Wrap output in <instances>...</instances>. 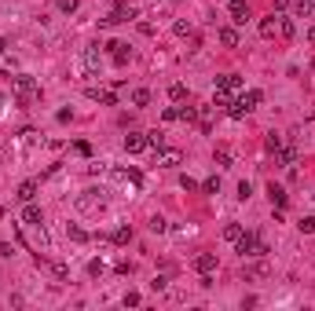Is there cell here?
<instances>
[{"mask_svg":"<svg viewBox=\"0 0 315 311\" xmlns=\"http://www.w3.org/2000/svg\"><path fill=\"white\" fill-rule=\"evenodd\" d=\"M106 52H110V59H114V66H125L128 62V44L125 41H110Z\"/></svg>","mask_w":315,"mask_h":311,"instance_id":"cell-7","label":"cell"},{"mask_svg":"<svg viewBox=\"0 0 315 311\" xmlns=\"http://www.w3.org/2000/svg\"><path fill=\"white\" fill-rule=\"evenodd\" d=\"M216 37H220V44H224V48H238V30H235V26H224Z\"/></svg>","mask_w":315,"mask_h":311,"instance_id":"cell-17","label":"cell"},{"mask_svg":"<svg viewBox=\"0 0 315 311\" xmlns=\"http://www.w3.org/2000/svg\"><path fill=\"white\" fill-rule=\"evenodd\" d=\"M66 234H70L73 242H88V231L85 227H66Z\"/></svg>","mask_w":315,"mask_h":311,"instance_id":"cell-29","label":"cell"},{"mask_svg":"<svg viewBox=\"0 0 315 311\" xmlns=\"http://www.w3.org/2000/svg\"><path fill=\"white\" fill-rule=\"evenodd\" d=\"M202 191H206V194H216L220 191V176H209V180L202 183Z\"/></svg>","mask_w":315,"mask_h":311,"instance_id":"cell-28","label":"cell"},{"mask_svg":"<svg viewBox=\"0 0 315 311\" xmlns=\"http://www.w3.org/2000/svg\"><path fill=\"white\" fill-rule=\"evenodd\" d=\"M238 234H242V223H227V227H224V238L227 242H235Z\"/></svg>","mask_w":315,"mask_h":311,"instance_id":"cell-27","label":"cell"},{"mask_svg":"<svg viewBox=\"0 0 315 311\" xmlns=\"http://www.w3.org/2000/svg\"><path fill=\"white\" fill-rule=\"evenodd\" d=\"M176 110H180V121H187V125L198 121V110H194V106H176Z\"/></svg>","mask_w":315,"mask_h":311,"instance_id":"cell-25","label":"cell"},{"mask_svg":"<svg viewBox=\"0 0 315 311\" xmlns=\"http://www.w3.org/2000/svg\"><path fill=\"white\" fill-rule=\"evenodd\" d=\"M264 147H267V150H271V154H275V150H279V147H282V136H275V132H271V136H267V139H264Z\"/></svg>","mask_w":315,"mask_h":311,"instance_id":"cell-34","label":"cell"},{"mask_svg":"<svg viewBox=\"0 0 315 311\" xmlns=\"http://www.w3.org/2000/svg\"><path fill=\"white\" fill-rule=\"evenodd\" d=\"M132 106H151V92H147V88H136L132 92Z\"/></svg>","mask_w":315,"mask_h":311,"instance_id":"cell-22","label":"cell"},{"mask_svg":"<svg viewBox=\"0 0 315 311\" xmlns=\"http://www.w3.org/2000/svg\"><path fill=\"white\" fill-rule=\"evenodd\" d=\"M132 18H140L132 4H114V11H110V18H103V26H114V22H132Z\"/></svg>","mask_w":315,"mask_h":311,"instance_id":"cell-3","label":"cell"},{"mask_svg":"<svg viewBox=\"0 0 315 311\" xmlns=\"http://www.w3.org/2000/svg\"><path fill=\"white\" fill-rule=\"evenodd\" d=\"M121 147L128 150V154H143V150H147V136H143V132H128Z\"/></svg>","mask_w":315,"mask_h":311,"instance_id":"cell-6","label":"cell"},{"mask_svg":"<svg viewBox=\"0 0 315 311\" xmlns=\"http://www.w3.org/2000/svg\"><path fill=\"white\" fill-rule=\"evenodd\" d=\"M18 202H33V198H37V180H26L22 187H18Z\"/></svg>","mask_w":315,"mask_h":311,"instance_id":"cell-18","label":"cell"},{"mask_svg":"<svg viewBox=\"0 0 315 311\" xmlns=\"http://www.w3.org/2000/svg\"><path fill=\"white\" fill-rule=\"evenodd\" d=\"M297 227H301V234H315V216H304Z\"/></svg>","mask_w":315,"mask_h":311,"instance_id":"cell-30","label":"cell"},{"mask_svg":"<svg viewBox=\"0 0 315 311\" xmlns=\"http://www.w3.org/2000/svg\"><path fill=\"white\" fill-rule=\"evenodd\" d=\"M110 238H114L117 246H125V242H132V227H117L114 234H110Z\"/></svg>","mask_w":315,"mask_h":311,"instance_id":"cell-24","label":"cell"},{"mask_svg":"<svg viewBox=\"0 0 315 311\" xmlns=\"http://www.w3.org/2000/svg\"><path fill=\"white\" fill-rule=\"evenodd\" d=\"M88 275H92V278L103 275V260H92V263H88Z\"/></svg>","mask_w":315,"mask_h":311,"instance_id":"cell-37","label":"cell"},{"mask_svg":"<svg viewBox=\"0 0 315 311\" xmlns=\"http://www.w3.org/2000/svg\"><path fill=\"white\" fill-rule=\"evenodd\" d=\"M267 198H271L275 209H286V202H290V194H286L279 183H267Z\"/></svg>","mask_w":315,"mask_h":311,"instance_id":"cell-12","label":"cell"},{"mask_svg":"<svg viewBox=\"0 0 315 311\" xmlns=\"http://www.w3.org/2000/svg\"><path fill=\"white\" fill-rule=\"evenodd\" d=\"M279 33H282V37H293V33H297V26H293V18L279 15Z\"/></svg>","mask_w":315,"mask_h":311,"instance_id":"cell-23","label":"cell"},{"mask_svg":"<svg viewBox=\"0 0 315 311\" xmlns=\"http://www.w3.org/2000/svg\"><path fill=\"white\" fill-rule=\"evenodd\" d=\"M125 180L132 183V187H140V183H143V176H140V168H125Z\"/></svg>","mask_w":315,"mask_h":311,"instance_id":"cell-31","label":"cell"},{"mask_svg":"<svg viewBox=\"0 0 315 311\" xmlns=\"http://www.w3.org/2000/svg\"><path fill=\"white\" fill-rule=\"evenodd\" d=\"M290 7V0H275V11H286Z\"/></svg>","mask_w":315,"mask_h":311,"instance_id":"cell-41","label":"cell"},{"mask_svg":"<svg viewBox=\"0 0 315 311\" xmlns=\"http://www.w3.org/2000/svg\"><path fill=\"white\" fill-rule=\"evenodd\" d=\"M216 88H224V92H238V88H242V77H238V73H224V77H216Z\"/></svg>","mask_w":315,"mask_h":311,"instance_id":"cell-14","label":"cell"},{"mask_svg":"<svg viewBox=\"0 0 315 311\" xmlns=\"http://www.w3.org/2000/svg\"><path fill=\"white\" fill-rule=\"evenodd\" d=\"M194 271H198V275H212V271H216V253H202V257H194Z\"/></svg>","mask_w":315,"mask_h":311,"instance_id":"cell-8","label":"cell"},{"mask_svg":"<svg viewBox=\"0 0 315 311\" xmlns=\"http://www.w3.org/2000/svg\"><path fill=\"white\" fill-rule=\"evenodd\" d=\"M22 223H30V227H41V223H44V212L37 209L33 202H26V209H22Z\"/></svg>","mask_w":315,"mask_h":311,"instance_id":"cell-11","label":"cell"},{"mask_svg":"<svg viewBox=\"0 0 315 311\" xmlns=\"http://www.w3.org/2000/svg\"><path fill=\"white\" fill-rule=\"evenodd\" d=\"M140 304V293H125V308H136Z\"/></svg>","mask_w":315,"mask_h":311,"instance_id":"cell-39","label":"cell"},{"mask_svg":"<svg viewBox=\"0 0 315 311\" xmlns=\"http://www.w3.org/2000/svg\"><path fill=\"white\" fill-rule=\"evenodd\" d=\"M235 253H238V257H267V246H264V242H261V234H253V231H242V234H238V238H235Z\"/></svg>","mask_w":315,"mask_h":311,"instance_id":"cell-2","label":"cell"},{"mask_svg":"<svg viewBox=\"0 0 315 311\" xmlns=\"http://www.w3.org/2000/svg\"><path fill=\"white\" fill-rule=\"evenodd\" d=\"M0 117H4V99H0Z\"/></svg>","mask_w":315,"mask_h":311,"instance_id":"cell-43","label":"cell"},{"mask_svg":"<svg viewBox=\"0 0 315 311\" xmlns=\"http://www.w3.org/2000/svg\"><path fill=\"white\" fill-rule=\"evenodd\" d=\"M180 187H183V191H202V183L191 180V176H180Z\"/></svg>","mask_w":315,"mask_h":311,"instance_id":"cell-33","label":"cell"},{"mask_svg":"<svg viewBox=\"0 0 315 311\" xmlns=\"http://www.w3.org/2000/svg\"><path fill=\"white\" fill-rule=\"evenodd\" d=\"M85 96L96 99V103H103V106H117V96H114V92H106V88H88Z\"/></svg>","mask_w":315,"mask_h":311,"instance_id":"cell-10","label":"cell"},{"mask_svg":"<svg viewBox=\"0 0 315 311\" xmlns=\"http://www.w3.org/2000/svg\"><path fill=\"white\" fill-rule=\"evenodd\" d=\"M161 117H165V121H180V110H176V106H169V110H165Z\"/></svg>","mask_w":315,"mask_h":311,"instance_id":"cell-40","label":"cell"},{"mask_svg":"<svg viewBox=\"0 0 315 311\" xmlns=\"http://www.w3.org/2000/svg\"><path fill=\"white\" fill-rule=\"evenodd\" d=\"M169 99L183 103V99H187V84H172V88H169Z\"/></svg>","mask_w":315,"mask_h":311,"instance_id":"cell-26","label":"cell"},{"mask_svg":"<svg viewBox=\"0 0 315 311\" xmlns=\"http://www.w3.org/2000/svg\"><path fill=\"white\" fill-rule=\"evenodd\" d=\"M7 52V41H4V37H0V55H4Z\"/></svg>","mask_w":315,"mask_h":311,"instance_id":"cell-42","label":"cell"},{"mask_svg":"<svg viewBox=\"0 0 315 311\" xmlns=\"http://www.w3.org/2000/svg\"><path fill=\"white\" fill-rule=\"evenodd\" d=\"M11 96H15L18 106H30L33 99H41V84L30 73H18V77H11Z\"/></svg>","mask_w":315,"mask_h":311,"instance_id":"cell-1","label":"cell"},{"mask_svg":"<svg viewBox=\"0 0 315 311\" xmlns=\"http://www.w3.org/2000/svg\"><path fill=\"white\" fill-rule=\"evenodd\" d=\"M275 33H279V11L261 18V37H275Z\"/></svg>","mask_w":315,"mask_h":311,"instance_id":"cell-16","label":"cell"},{"mask_svg":"<svg viewBox=\"0 0 315 311\" xmlns=\"http://www.w3.org/2000/svg\"><path fill=\"white\" fill-rule=\"evenodd\" d=\"M293 7H297V18H312L315 15V0H297Z\"/></svg>","mask_w":315,"mask_h":311,"instance_id":"cell-20","label":"cell"},{"mask_svg":"<svg viewBox=\"0 0 315 311\" xmlns=\"http://www.w3.org/2000/svg\"><path fill=\"white\" fill-rule=\"evenodd\" d=\"M249 194H253V183H249V180H242V183H238V198H242V202H246Z\"/></svg>","mask_w":315,"mask_h":311,"instance_id":"cell-36","label":"cell"},{"mask_svg":"<svg viewBox=\"0 0 315 311\" xmlns=\"http://www.w3.org/2000/svg\"><path fill=\"white\" fill-rule=\"evenodd\" d=\"M235 103H238V106H246V114H249V110H257V106L264 103V92H261V88H249V92H242Z\"/></svg>","mask_w":315,"mask_h":311,"instance_id":"cell-4","label":"cell"},{"mask_svg":"<svg viewBox=\"0 0 315 311\" xmlns=\"http://www.w3.org/2000/svg\"><path fill=\"white\" fill-rule=\"evenodd\" d=\"M212 161H216L220 168H227V165H231V154H227V150H216V157H212Z\"/></svg>","mask_w":315,"mask_h":311,"instance_id":"cell-35","label":"cell"},{"mask_svg":"<svg viewBox=\"0 0 315 311\" xmlns=\"http://www.w3.org/2000/svg\"><path fill=\"white\" fill-rule=\"evenodd\" d=\"M227 106H231V92L216 88V96H212V110H216V114H227Z\"/></svg>","mask_w":315,"mask_h":311,"instance_id":"cell-15","label":"cell"},{"mask_svg":"<svg viewBox=\"0 0 315 311\" xmlns=\"http://www.w3.org/2000/svg\"><path fill=\"white\" fill-rule=\"evenodd\" d=\"M99 59H103V55H99V44H88V48H85V70L96 73L99 70Z\"/></svg>","mask_w":315,"mask_h":311,"instance_id":"cell-13","label":"cell"},{"mask_svg":"<svg viewBox=\"0 0 315 311\" xmlns=\"http://www.w3.org/2000/svg\"><path fill=\"white\" fill-rule=\"evenodd\" d=\"M77 4H81V0H59V11L62 15H73V11H77Z\"/></svg>","mask_w":315,"mask_h":311,"instance_id":"cell-32","label":"cell"},{"mask_svg":"<svg viewBox=\"0 0 315 311\" xmlns=\"http://www.w3.org/2000/svg\"><path fill=\"white\" fill-rule=\"evenodd\" d=\"M172 30H176V33H180V37H191V22H176V26H172Z\"/></svg>","mask_w":315,"mask_h":311,"instance_id":"cell-38","label":"cell"},{"mask_svg":"<svg viewBox=\"0 0 315 311\" xmlns=\"http://www.w3.org/2000/svg\"><path fill=\"white\" fill-rule=\"evenodd\" d=\"M231 18H235V26H246L249 18H253V15H249V4H246V0H231Z\"/></svg>","mask_w":315,"mask_h":311,"instance_id":"cell-9","label":"cell"},{"mask_svg":"<svg viewBox=\"0 0 315 311\" xmlns=\"http://www.w3.org/2000/svg\"><path fill=\"white\" fill-rule=\"evenodd\" d=\"M158 161H161L165 168H176V165H180V150H165L161 147V157H158Z\"/></svg>","mask_w":315,"mask_h":311,"instance_id":"cell-19","label":"cell"},{"mask_svg":"<svg viewBox=\"0 0 315 311\" xmlns=\"http://www.w3.org/2000/svg\"><path fill=\"white\" fill-rule=\"evenodd\" d=\"M312 73H315V62H312Z\"/></svg>","mask_w":315,"mask_h":311,"instance_id":"cell-44","label":"cell"},{"mask_svg":"<svg viewBox=\"0 0 315 311\" xmlns=\"http://www.w3.org/2000/svg\"><path fill=\"white\" fill-rule=\"evenodd\" d=\"M147 147H154V150H161V147H165V132H161V128H154V132H147Z\"/></svg>","mask_w":315,"mask_h":311,"instance_id":"cell-21","label":"cell"},{"mask_svg":"<svg viewBox=\"0 0 315 311\" xmlns=\"http://www.w3.org/2000/svg\"><path fill=\"white\" fill-rule=\"evenodd\" d=\"M293 161H297V147H293V143H282L279 150H275V165H282V168H290Z\"/></svg>","mask_w":315,"mask_h":311,"instance_id":"cell-5","label":"cell"}]
</instances>
